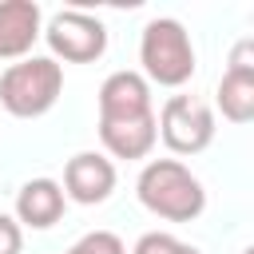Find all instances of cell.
<instances>
[{"label":"cell","instance_id":"8992f818","mask_svg":"<svg viewBox=\"0 0 254 254\" xmlns=\"http://www.w3.org/2000/svg\"><path fill=\"white\" fill-rule=\"evenodd\" d=\"M143 119H155L151 83L139 71H111L99 87V127L143 123Z\"/></svg>","mask_w":254,"mask_h":254},{"label":"cell","instance_id":"52a82bcc","mask_svg":"<svg viewBox=\"0 0 254 254\" xmlns=\"http://www.w3.org/2000/svg\"><path fill=\"white\" fill-rule=\"evenodd\" d=\"M115 190V163L99 151H79L67 159L64 167V198L79 202V206H95L103 198H111Z\"/></svg>","mask_w":254,"mask_h":254},{"label":"cell","instance_id":"8fae6325","mask_svg":"<svg viewBox=\"0 0 254 254\" xmlns=\"http://www.w3.org/2000/svg\"><path fill=\"white\" fill-rule=\"evenodd\" d=\"M131 254H198L190 242H179L175 234H167V230H151V234H143L139 242H135V250Z\"/></svg>","mask_w":254,"mask_h":254},{"label":"cell","instance_id":"7c38bea8","mask_svg":"<svg viewBox=\"0 0 254 254\" xmlns=\"http://www.w3.org/2000/svg\"><path fill=\"white\" fill-rule=\"evenodd\" d=\"M67 254H127V246H123V238L111 234V230H91V234H83Z\"/></svg>","mask_w":254,"mask_h":254},{"label":"cell","instance_id":"277c9868","mask_svg":"<svg viewBox=\"0 0 254 254\" xmlns=\"http://www.w3.org/2000/svg\"><path fill=\"white\" fill-rule=\"evenodd\" d=\"M155 123H159V139L175 155H198L214 139V111L194 95H171L155 115Z\"/></svg>","mask_w":254,"mask_h":254},{"label":"cell","instance_id":"30bf717a","mask_svg":"<svg viewBox=\"0 0 254 254\" xmlns=\"http://www.w3.org/2000/svg\"><path fill=\"white\" fill-rule=\"evenodd\" d=\"M64 187L56 179H28L20 190H16V222L20 226H32V230H48L64 218Z\"/></svg>","mask_w":254,"mask_h":254},{"label":"cell","instance_id":"4fadbf2b","mask_svg":"<svg viewBox=\"0 0 254 254\" xmlns=\"http://www.w3.org/2000/svg\"><path fill=\"white\" fill-rule=\"evenodd\" d=\"M24 250V226L0 210V254H20Z\"/></svg>","mask_w":254,"mask_h":254},{"label":"cell","instance_id":"5bb4252c","mask_svg":"<svg viewBox=\"0 0 254 254\" xmlns=\"http://www.w3.org/2000/svg\"><path fill=\"white\" fill-rule=\"evenodd\" d=\"M242 254H254V250H242Z\"/></svg>","mask_w":254,"mask_h":254},{"label":"cell","instance_id":"ba28073f","mask_svg":"<svg viewBox=\"0 0 254 254\" xmlns=\"http://www.w3.org/2000/svg\"><path fill=\"white\" fill-rule=\"evenodd\" d=\"M218 107L230 123H250L254 119V44L242 40L230 52V67L218 83Z\"/></svg>","mask_w":254,"mask_h":254},{"label":"cell","instance_id":"9c48e42d","mask_svg":"<svg viewBox=\"0 0 254 254\" xmlns=\"http://www.w3.org/2000/svg\"><path fill=\"white\" fill-rule=\"evenodd\" d=\"M40 36H44V12L36 0L0 4V60H24Z\"/></svg>","mask_w":254,"mask_h":254},{"label":"cell","instance_id":"5b68a950","mask_svg":"<svg viewBox=\"0 0 254 254\" xmlns=\"http://www.w3.org/2000/svg\"><path fill=\"white\" fill-rule=\"evenodd\" d=\"M44 40L52 48V60H67V64H91L107 52V28L103 20L79 12V8H67V12H56L44 28Z\"/></svg>","mask_w":254,"mask_h":254},{"label":"cell","instance_id":"7a4b0ae2","mask_svg":"<svg viewBox=\"0 0 254 254\" xmlns=\"http://www.w3.org/2000/svg\"><path fill=\"white\" fill-rule=\"evenodd\" d=\"M64 91V67L52 56H24L0 75V103L16 119H40Z\"/></svg>","mask_w":254,"mask_h":254},{"label":"cell","instance_id":"6da1fadb","mask_svg":"<svg viewBox=\"0 0 254 254\" xmlns=\"http://www.w3.org/2000/svg\"><path fill=\"white\" fill-rule=\"evenodd\" d=\"M135 194L139 202L167 218V222H190L202 214L206 206V190L202 183L190 175V167H183L179 159H151L143 171H139V183H135Z\"/></svg>","mask_w":254,"mask_h":254},{"label":"cell","instance_id":"3957f363","mask_svg":"<svg viewBox=\"0 0 254 254\" xmlns=\"http://www.w3.org/2000/svg\"><path fill=\"white\" fill-rule=\"evenodd\" d=\"M139 64H143V79L147 83H159V87H183L190 75H194V48H190V36L179 20L171 16H159L143 28V40H139Z\"/></svg>","mask_w":254,"mask_h":254}]
</instances>
